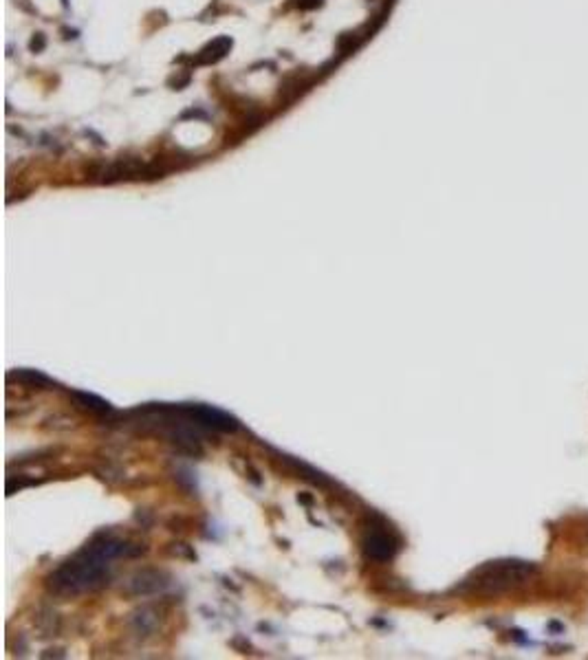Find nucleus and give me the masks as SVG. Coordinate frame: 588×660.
Segmentation results:
<instances>
[{
    "label": "nucleus",
    "mask_w": 588,
    "mask_h": 660,
    "mask_svg": "<svg viewBox=\"0 0 588 660\" xmlns=\"http://www.w3.org/2000/svg\"><path fill=\"white\" fill-rule=\"evenodd\" d=\"M139 553L133 544L119 539L115 535H97L86 548L80 551L73 559H68L51 574L49 585L58 594H82L89 590L100 588L108 579L110 561L119 557H130Z\"/></svg>",
    "instance_id": "f257e3e1"
},
{
    "label": "nucleus",
    "mask_w": 588,
    "mask_h": 660,
    "mask_svg": "<svg viewBox=\"0 0 588 660\" xmlns=\"http://www.w3.org/2000/svg\"><path fill=\"white\" fill-rule=\"evenodd\" d=\"M531 568L515 564V561H500V564H489L483 570L476 572V588L483 592H502L515 583H520Z\"/></svg>",
    "instance_id": "f03ea898"
},
{
    "label": "nucleus",
    "mask_w": 588,
    "mask_h": 660,
    "mask_svg": "<svg viewBox=\"0 0 588 660\" xmlns=\"http://www.w3.org/2000/svg\"><path fill=\"white\" fill-rule=\"evenodd\" d=\"M304 86H306V84L302 82L300 75L289 77V79L282 84V86H280V97H282L285 102H293V100H298V97H300V93L304 91Z\"/></svg>",
    "instance_id": "423d86ee"
},
{
    "label": "nucleus",
    "mask_w": 588,
    "mask_h": 660,
    "mask_svg": "<svg viewBox=\"0 0 588 660\" xmlns=\"http://www.w3.org/2000/svg\"><path fill=\"white\" fill-rule=\"evenodd\" d=\"M73 397H75L80 403H84V407H89V410H93V412H97V414H104V412H108V410H110V405H108L106 401L97 399V397H93V394H84V392H75Z\"/></svg>",
    "instance_id": "6e6552de"
},
{
    "label": "nucleus",
    "mask_w": 588,
    "mask_h": 660,
    "mask_svg": "<svg viewBox=\"0 0 588 660\" xmlns=\"http://www.w3.org/2000/svg\"><path fill=\"white\" fill-rule=\"evenodd\" d=\"M42 49H45V36L38 33V36L31 40V51H42Z\"/></svg>",
    "instance_id": "9d476101"
},
{
    "label": "nucleus",
    "mask_w": 588,
    "mask_h": 660,
    "mask_svg": "<svg viewBox=\"0 0 588 660\" xmlns=\"http://www.w3.org/2000/svg\"><path fill=\"white\" fill-rule=\"evenodd\" d=\"M9 378H16V381L31 383V385H38V387H42V385H47V383H49V378H47L45 374L33 372V370H18V372H11V374H9Z\"/></svg>",
    "instance_id": "0eeeda50"
},
{
    "label": "nucleus",
    "mask_w": 588,
    "mask_h": 660,
    "mask_svg": "<svg viewBox=\"0 0 588 660\" xmlns=\"http://www.w3.org/2000/svg\"><path fill=\"white\" fill-rule=\"evenodd\" d=\"M399 551V539L392 535L390 530L384 528H372L368 535L363 537V553L375 561H388L397 555Z\"/></svg>",
    "instance_id": "7ed1b4c3"
},
{
    "label": "nucleus",
    "mask_w": 588,
    "mask_h": 660,
    "mask_svg": "<svg viewBox=\"0 0 588 660\" xmlns=\"http://www.w3.org/2000/svg\"><path fill=\"white\" fill-rule=\"evenodd\" d=\"M357 47H359V36H357V33H344V36H340V40H338V49H340L342 55L353 53Z\"/></svg>",
    "instance_id": "1a4fd4ad"
},
{
    "label": "nucleus",
    "mask_w": 588,
    "mask_h": 660,
    "mask_svg": "<svg viewBox=\"0 0 588 660\" xmlns=\"http://www.w3.org/2000/svg\"><path fill=\"white\" fill-rule=\"evenodd\" d=\"M322 3V0H298V7L300 9H313Z\"/></svg>",
    "instance_id": "9b49d317"
},
{
    "label": "nucleus",
    "mask_w": 588,
    "mask_h": 660,
    "mask_svg": "<svg viewBox=\"0 0 588 660\" xmlns=\"http://www.w3.org/2000/svg\"><path fill=\"white\" fill-rule=\"evenodd\" d=\"M167 585L165 577L161 572H155V570H144L135 574V579L130 581V592L133 594H152V592H159Z\"/></svg>",
    "instance_id": "20e7f679"
},
{
    "label": "nucleus",
    "mask_w": 588,
    "mask_h": 660,
    "mask_svg": "<svg viewBox=\"0 0 588 660\" xmlns=\"http://www.w3.org/2000/svg\"><path fill=\"white\" fill-rule=\"evenodd\" d=\"M229 49H232V40L229 38H218V40H214L212 45H207L199 53V58L194 60V64H214L220 58H225V53H229Z\"/></svg>",
    "instance_id": "39448f33"
}]
</instances>
